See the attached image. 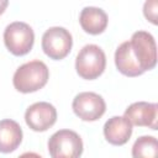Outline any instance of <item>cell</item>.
I'll return each mask as SVG.
<instances>
[{"instance_id":"1","label":"cell","mask_w":158,"mask_h":158,"mask_svg":"<svg viewBox=\"0 0 158 158\" xmlns=\"http://www.w3.org/2000/svg\"><path fill=\"white\" fill-rule=\"evenodd\" d=\"M49 78L48 67L42 60H31L20 65L12 78L15 89L20 93L28 94L42 89Z\"/></svg>"},{"instance_id":"2","label":"cell","mask_w":158,"mask_h":158,"mask_svg":"<svg viewBox=\"0 0 158 158\" xmlns=\"http://www.w3.org/2000/svg\"><path fill=\"white\" fill-rule=\"evenodd\" d=\"M106 67V56L96 44L84 46L75 58V69L80 78L94 80L99 78Z\"/></svg>"},{"instance_id":"3","label":"cell","mask_w":158,"mask_h":158,"mask_svg":"<svg viewBox=\"0 0 158 158\" xmlns=\"http://www.w3.org/2000/svg\"><path fill=\"white\" fill-rule=\"evenodd\" d=\"M4 43L14 56H25L33 47L35 32L26 22H11L4 31Z\"/></svg>"},{"instance_id":"4","label":"cell","mask_w":158,"mask_h":158,"mask_svg":"<svg viewBox=\"0 0 158 158\" xmlns=\"http://www.w3.org/2000/svg\"><path fill=\"white\" fill-rule=\"evenodd\" d=\"M48 151L52 158H80L83 141L72 130H59L48 139Z\"/></svg>"},{"instance_id":"5","label":"cell","mask_w":158,"mask_h":158,"mask_svg":"<svg viewBox=\"0 0 158 158\" xmlns=\"http://www.w3.org/2000/svg\"><path fill=\"white\" fill-rule=\"evenodd\" d=\"M73 37L70 32L59 26L49 27L42 36V49L51 59L60 60L72 51Z\"/></svg>"},{"instance_id":"6","label":"cell","mask_w":158,"mask_h":158,"mask_svg":"<svg viewBox=\"0 0 158 158\" xmlns=\"http://www.w3.org/2000/svg\"><path fill=\"white\" fill-rule=\"evenodd\" d=\"M128 42L132 54L143 72L153 69L157 64V46L154 37L147 31H137Z\"/></svg>"},{"instance_id":"7","label":"cell","mask_w":158,"mask_h":158,"mask_svg":"<svg viewBox=\"0 0 158 158\" xmlns=\"http://www.w3.org/2000/svg\"><path fill=\"white\" fill-rule=\"evenodd\" d=\"M72 109L83 121H96L105 114L106 104L101 95L93 91H83L73 99Z\"/></svg>"},{"instance_id":"8","label":"cell","mask_w":158,"mask_h":158,"mask_svg":"<svg viewBox=\"0 0 158 158\" xmlns=\"http://www.w3.org/2000/svg\"><path fill=\"white\" fill-rule=\"evenodd\" d=\"M26 125L36 132H44L57 121L56 107L46 101H40L30 105L25 112Z\"/></svg>"},{"instance_id":"9","label":"cell","mask_w":158,"mask_h":158,"mask_svg":"<svg viewBox=\"0 0 158 158\" xmlns=\"http://www.w3.org/2000/svg\"><path fill=\"white\" fill-rule=\"evenodd\" d=\"M125 117L131 122L132 126H143L157 130L158 105L147 101L133 102L126 109Z\"/></svg>"},{"instance_id":"10","label":"cell","mask_w":158,"mask_h":158,"mask_svg":"<svg viewBox=\"0 0 158 158\" xmlns=\"http://www.w3.org/2000/svg\"><path fill=\"white\" fill-rule=\"evenodd\" d=\"M132 135V125L125 116H112L104 125V136L114 146H122L128 142Z\"/></svg>"},{"instance_id":"11","label":"cell","mask_w":158,"mask_h":158,"mask_svg":"<svg viewBox=\"0 0 158 158\" xmlns=\"http://www.w3.org/2000/svg\"><path fill=\"white\" fill-rule=\"evenodd\" d=\"M109 17L106 12L95 6H86L79 15V23L81 28L90 35H100L107 27Z\"/></svg>"},{"instance_id":"12","label":"cell","mask_w":158,"mask_h":158,"mask_svg":"<svg viewBox=\"0 0 158 158\" xmlns=\"http://www.w3.org/2000/svg\"><path fill=\"white\" fill-rule=\"evenodd\" d=\"M115 64L117 70L126 77H138L144 72L132 54L128 41L122 42L115 52Z\"/></svg>"},{"instance_id":"13","label":"cell","mask_w":158,"mask_h":158,"mask_svg":"<svg viewBox=\"0 0 158 158\" xmlns=\"http://www.w3.org/2000/svg\"><path fill=\"white\" fill-rule=\"evenodd\" d=\"M22 142L21 126L10 118L0 121V152L11 153Z\"/></svg>"},{"instance_id":"14","label":"cell","mask_w":158,"mask_h":158,"mask_svg":"<svg viewBox=\"0 0 158 158\" xmlns=\"http://www.w3.org/2000/svg\"><path fill=\"white\" fill-rule=\"evenodd\" d=\"M132 158H158V141L153 136H141L132 146Z\"/></svg>"},{"instance_id":"15","label":"cell","mask_w":158,"mask_h":158,"mask_svg":"<svg viewBox=\"0 0 158 158\" xmlns=\"http://www.w3.org/2000/svg\"><path fill=\"white\" fill-rule=\"evenodd\" d=\"M157 6H158L157 0L146 1L143 6V14L146 19L149 20L153 25H157Z\"/></svg>"},{"instance_id":"16","label":"cell","mask_w":158,"mask_h":158,"mask_svg":"<svg viewBox=\"0 0 158 158\" xmlns=\"http://www.w3.org/2000/svg\"><path fill=\"white\" fill-rule=\"evenodd\" d=\"M19 158H42V157L35 152H26V153H22Z\"/></svg>"},{"instance_id":"17","label":"cell","mask_w":158,"mask_h":158,"mask_svg":"<svg viewBox=\"0 0 158 158\" xmlns=\"http://www.w3.org/2000/svg\"><path fill=\"white\" fill-rule=\"evenodd\" d=\"M7 5H9V1L7 0H0V15L5 11V9L7 7Z\"/></svg>"}]
</instances>
